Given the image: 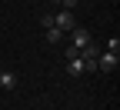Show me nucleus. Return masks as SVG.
Segmentation results:
<instances>
[{"label": "nucleus", "instance_id": "1", "mask_svg": "<svg viewBox=\"0 0 120 110\" xmlns=\"http://www.w3.org/2000/svg\"><path fill=\"white\" fill-rule=\"evenodd\" d=\"M120 67V53H113V50H100L97 53V73H113Z\"/></svg>", "mask_w": 120, "mask_h": 110}, {"label": "nucleus", "instance_id": "2", "mask_svg": "<svg viewBox=\"0 0 120 110\" xmlns=\"http://www.w3.org/2000/svg\"><path fill=\"white\" fill-rule=\"evenodd\" d=\"M53 27H57V30H64V34H67V30H73V27H77V20H73V10L60 7V13L53 17Z\"/></svg>", "mask_w": 120, "mask_h": 110}, {"label": "nucleus", "instance_id": "3", "mask_svg": "<svg viewBox=\"0 0 120 110\" xmlns=\"http://www.w3.org/2000/svg\"><path fill=\"white\" fill-rule=\"evenodd\" d=\"M70 37H73L70 43L77 47V50H83V47H90V43H94V37H90V30H83V27H73V30H70Z\"/></svg>", "mask_w": 120, "mask_h": 110}, {"label": "nucleus", "instance_id": "4", "mask_svg": "<svg viewBox=\"0 0 120 110\" xmlns=\"http://www.w3.org/2000/svg\"><path fill=\"white\" fill-rule=\"evenodd\" d=\"M67 73H70V77H87L83 57H70V60H67Z\"/></svg>", "mask_w": 120, "mask_h": 110}, {"label": "nucleus", "instance_id": "5", "mask_svg": "<svg viewBox=\"0 0 120 110\" xmlns=\"http://www.w3.org/2000/svg\"><path fill=\"white\" fill-rule=\"evenodd\" d=\"M0 87H4V90H17V73L0 70Z\"/></svg>", "mask_w": 120, "mask_h": 110}, {"label": "nucleus", "instance_id": "6", "mask_svg": "<svg viewBox=\"0 0 120 110\" xmlns=\"http://www.w3.org/2000/svg\"><path fill=\"white\" fill-rule=\"evenodd\" d=\"M43 37H47V43H60L64 30H57V27H47V30H43Z\"/></svg>", "mask_w": 120, "mask_h": 110}, {"label": "nucleus", "instance_id": "7", "mask_svg": "<svg viewBox=\"0 0 120 110\" xmlns=\"http://www.w3.org/2000/svg\"><path fill=\"white\" fill-rule=\"evenodd\" d=\"M70 57H80V50H77L73 43H67V47H64V60H70Z\"/></svg>", "mask_w": 120, "mask_h": 110}, {"label": "nucleus", "instance_id": "8", "mask_svg": "<svg viewBox=\"0 0 120 110\" xmlns=\"http://www.w3.org/2000/svg\"><path fill=\"white\" fill-rule=\"evenodd\" d=\"M107 50H113V53H120V40H117V37H110V40H107Z\"/></svg>", "mask_w": 120, "mask_h": 110}, {"label": "nucleus", "instance_id": "9", "mask_svg": "<svg viewBox=\"0 0 120 110\" xmlns=\"http://www.w3.org/2000/svg\"><path fill=\"white\" fill-rule=\"evenodd\" d=\"M53 4H60V7H67V0H53Z\"/></svg>", "mask_w": 120, "mask_h": 110}, {"label": "nucleus", "instance_id": "10", "mask_svg": "<svg viewBox=\"0 0 120 110\" xmlns=\"http://www.w3.org/2000/svg\"><path fill=\"white\" fill-rule=\"evenodd\" d=\"M23 110H30V107H23Z\"/></svg>", "mask_w": 120, "mask_h": 110}]
</instances>
